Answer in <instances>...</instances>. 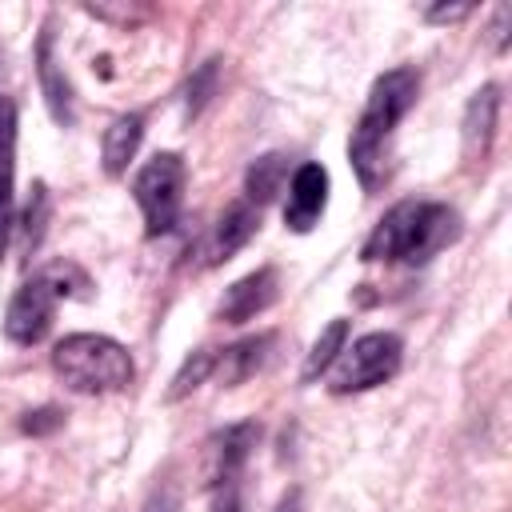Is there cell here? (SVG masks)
Instances as JSON below:
<instances>
[{"mask_svg": "<svg viewBox=\"0 0 512 512\" xmlns=\"http://www.w3.org/2000/svg\"><path fill=\"white\" fill-rule=\"evenodd\" d=\"M400 356H404L400 336H392V332H368V336H360L352 348H344L336 356L332 392L336 396H348V392H368V388L392 380L396 368H400Z\"/></svg>", "mask_w": 512, "mask_h": 512, "instance_id": "cell-5", "label": "cell"}, {"mask_svg": "<svg viewBox=\"0 0 512 512\" xmlns=\"http://www.w3.org/2000/svg\"><path fill=\"white\" fill-rule=\"evenodd\" d=\"M284 180H288V156H280V152H268V156H260V160H252L248 164V176H244V192H248V204H256V208H264L280 188H284Z\"/></svg>", "mask_w": 512, "mask_h": 512, "instance_id": "cell-16", "label": "cell"}, {"mask_svg": "<svg viewBox=\"0 0 512 512\" xmlns=\"http://www.w3.org/2000/svg\"><path fill=\"white\" fill-rule=\"evenodd\" d=\"M344 340H348V320H332V324L320 332V340L312 344V352H308V360H304V368H300V380L312 384L320 372H328V368L336 364V356L344 352Z\"/></svg>", "mask_w": 512, "mask_h": 512, "instance_id": "cell-17", "label": "cell"}, {"mask_svg": "<svg viewBox=\"0 0 512 512\" xmlns=\"http://www.w3.org/2000/svg\"><path fill=\"white\" fill-rule=\"evenodd\" d=\"M256 436L260 428L252 420H240V424H228L224 432H216L208 440V464H204V484L208 488H220V484H240L244 476V464L256 448Z\"/></svg>", "mask_w": 512, "mask_h": 512, "instance_id": "cell-7", "label": "cell"}, {"mask_svg": "<svg viewBox=\"0 0 512 512\" xmlns=\"http://www.w3.org/2000/svg\"><path fill=\"white\" fill-rule=\"evenodd\" d=\"M44 216H48V188H44V184H36V188H32V200H28V212H24V236H28V244H32V248L40 244Z\"/></svg>", "mask_w": 512, "mask_h": 512, "instance_id": "cell-20", "label": "cell"}, {"mask_svg": "<svg viewBox=\"0 0 512 512\" xmlns=\"http://www.w3.org/2000/svg\"><path fill=\"white\" fill-rule=\"evenodd\" d=\"M508 16H512V12H508V8L500 4V8H496V24H492V32H496V48H500V52H504V44H508V32H504Z\"/></svg>", "mask_w": 512, "mask_h": 512, "instance_id": "cell-24", "label": "cell"}, {"mask_svg": "<svg viewBox=\"0 0 512 512\" xmlns=\"http://www.w3.org/2000/svg\"><path fill=\"white\" fill-rule=\"evenodd\" d=\"M64 424V416L56 412V408H40V412H28V420H24V432H52V428H60Z\"/></svg>", "mask_w": 512, "mask_h": 512, "instance_id": "cell-22", "label": "cell"}, {"mask_svg": "<svg viewBox=\"0 0 512 512\" xmlns=\"http://www.w3.org/2000/svg\"><path fill=\"white\" fill-rule=\"evenodd\" d=\"M276 296H280V272L276 268H256V272H248V276H240L228 292H224V300H220V320H228V324H244V320H252V316H260L268 304H276Z\"/></svg>", "mask_w": 512, "mask_h": 512, "instance_id": "cell-9", "label": "cell"}, {"mask_svg": "<svg viewBox=\"0 0 512 512\" xmlns=\"http://www.w3.org/2000/svg\"><path fill=\"white\" fill-rule=\"evenodd\" d=\"M36 76H40V92L44 104L52 112L56 124H72L76 120V104H72V84L64 80V72L56 68V40H52V24H44L40 40H36Z\"/></svg>", "mask_w": 512, "mask_h": 512, "instance_id": "cell-12", "label": "cell"}, {"mask_svg": "<svg viewBox=\"0 0 512 512\" xmlns=\"http://www.w3.org/2000/svg\"><path fill=\"white\" fill-rule=\"evenodd\" d=\"M496 116H500V88L484 84L480 92H472L468 108H464V156L472 164H484L496 140Z\"/></svg>", "mask_w": 512, "mask_h": 512, "instance_id": "cell-11", "label": "cell"}, {"mask_svg": "<svg viewBox=\"0 0 512 512\" xmlns=\"http://www.w3.org/2000/svg\"><path fill=\"white\" fill-rule=\"evenodd\" d=\"M468 12H472L468 4H456V8H428L424 20H432V24H456V20H464Z\"/></svg>", "mask_w": 512, "mask_h": 512, "instance_id": "cell-23", "label": "cell"}, {"mask_svg": "<svg viewBox=\"0 0 512 512\" xmlns=\"http://www.w3.org/2000/svg\"><path fill=\"white\" fill-rule=\"evenodd\" d=\"M216 64L220 60H204L200 68H196V76L188 80V88H184V104H188V116H196L208 100H212V92H216Z\"/></svg>", "mask_w": 512, "mask_h": 512, "instance_id": "cell-19", "label": "cell"}, {"mask_svg": "<svg viewBox=\"0 0 512 512\" xmlns=\"http://www.w3.org/2000/svg\"><path fill=\"white\" fill-rule=\"evenodd\" d=\"M460 240V216L448 204L436 200H400L396 208L384 212V220L372 228V236L360 248V260L376 264H428L440 248Z\"/></svg>", "mask_w": 512, "mask_h": 512, "instance_id": "cell-2", "label": "cell"}, {"mask_svg": "<svg viewBox=\"0 0 512 512\" xmlns=\"http://www.w3.org/2000/svg\"><path fill=\"white\" fill-rule=\"evenodd\" d=\"M12 168H16V104L0 96V252L12 228Z\"/></svg>", "mask_w": 512, "mask_h": 512, "instance_id": "cell-14", "label": "cell"}, {"mask_svg": "<svg viewBox=\"0 0 512 512\" xmlns=\"http://www.w3.org/2000/svg\"><path fill=\"white\" fill-rule=\"evenodd\" d=\"M136 204L144 212V232L148 236H164L176 228L180 220V204H184V160L176 152H156L132 180Z\"/></svg>", "mask_w": 512, "mask_h": 512, "instance_id": "cell-4", "label": "cell"}, {"mask_svg": "<svg viewBox=\"0 0 512 512\" xmlns=\"http://www.w3.org/2000/svg\"><path fill=\"white\" fill-rule=\"evenodd\" d=\"M140 136H144V116H140V112L116 116V120L104 128V172H108V176H124L128 160H132L136 148H140Z\"/></svg>", "mask_w": 512, "mask_h": 512, "instance_id": "cell-15", "label": "cell"}, {"mask_svg": "<svg viewBox=\"0 0 512 512\" xmlns=\"http://www.w3.org/2000/svg\"><path fill=\"white\" fill-rule=\"evenodd\" d=\"M416 92H420L416 68H392V72L376 76V84L368 92L364 116L348 140V160L368 192H376L388 180V144H392V132L404 120V112L416 104Z\"/></svg>", "mask_w": 512, "mask_h": 512, "instance_id": "cell-1", "label": "cell"}, {"mask_svg": "<svg viewBox=\"0 0 512 512\" xmlns=\"http://www.w3.org/2000/svg\"><path fill=\"white\" fill-rule=\"evenodd\" d=\"M272 348H276V332H260V336L236 340L232 348H224V352L216 356V368H212V372H220V380H224L228 388H236V384H244L248 376H256V372L272 360Z\"/></svg>", "mask_w": 512, "mask_h": 512, "instance_id": "cell-13", "label": "cell"}, {"mask_svg": "<svg viewBox=\"0 0 512 512\" xmlns=\"http://www.w3.org/2000/svg\"><path fill=\"white\" fill-rule=\"evenodd\" d=\"M56 300H60V288L52 284L48 272H40L28 284H20L16 296L8 300V312H4V336L12 344L44 340V332L52 328V316H56Z\"/></svg>", "mask_w": 512, "mask_h": 512, "instance_id": "cell-6", "label": "cell"}, {"mask_svg": "<svg viewBox=\"0 0 512 512\" xmlns=\"http://www.w3.org/2000/svg\"><path fill=\"white\" fill-rule=\"evenodd\" d=\"M56 376L80 396H108L132 384V356L124 344L100 332H72L52 348Z\"/></svg>", "mask_w": 512, "mask_h": 512, "instance_id": "cell-3", "label": "cell"}, {"mask_svg": "<svg viewBox=\"0 0 512 512\" xmlns=\"http://www.w3.org/2000/svg\"><path fill=\"white\" fill-rule=\"evenodd\" d=\"M216 368V352L212 348H196L184 364H180V372L172 376V384H168V392H164V400H184L188 392H196L204 380H208V372Z\"/></svg>", "mask_w": 512, "mask_h": 512, "instance_id": "cell-18", "label": "cell"}, {"mask_svg": "<svg viewBox=\"0 0 512 512\" xmlns=\"http://www.w3.org/2000/svg\"><path fill=\"white\" fill-rule=\"evenodd\" d=\"M180 508V488H176V480H160L152 492H148V500L140 504V512H176Z\"/></svg>", "mask_w": 512, "mask_h": 512, "instance_id": "cell-21", "label": "cell"}, {"mask_svg": "<svg viewBox=\"0 0 512 512\" xmlns=\"http://www.w3.org/2000/svg\"><path fill=\"white\" fill-rule=\"evenodd\" d=\"M256 228H260V208H256V204L240 200V204L224 208V216L216 220V228H212V236H208V244H204V264L212 268V264L232 260V256L256 236Z\"/></svg>", "mask_w": 512, "mask_h": 512, "instance_id": "cell-10", "label": "cell"}, {"mask_svg": "<svg viewBox=\"0 0 512 512\" xmlns=\"http://www.w3.org/2000/svg\"><path fill=\"white\" fill-rule=\"evenodd\" d=\"M328 204V172L320 164H300L292 184H288V204H284V224L292 232H312L316 220L324 216Z\"/></svg>", "mask_w": 512, "mask_h": 512, "instance_id": "cell-8", "label": "cell"}]
</instances>
